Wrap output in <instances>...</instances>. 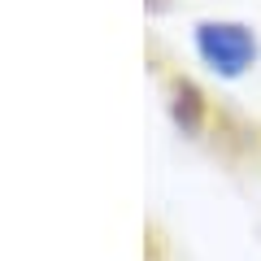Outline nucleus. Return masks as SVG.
<instances>
[{"label": "nucleus", "instance_id": "obj_1", "mask_svg": "<svg viewBox=\"0 0 261 261\" xmlns=\"http://www.w3.org/2000/svg\"><path fill=\"white\" fill-rule=\"evenodd\" d=\"M196 48H200V57L226 79L244 74V70L257 61V39H252V31L240 27V22H200V27H196Z\"/></svg>", "mask_w": 261, "mask_h": 261}]
</instances>
